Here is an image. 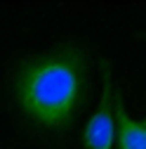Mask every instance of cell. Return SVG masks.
<instances>
[{
    "mask_svg": "<svg viewBox=\"0 0 146 149\" xmlns=\"http://www.w3.org/2000/svg\"><path fill=\"white\" fill-rule=\"evenodd\" d=\"M113 116H116V125H118L116 149H146V125L127 116L118 92L113 95Z\"/></svg>",
    "mask_w": 146,
    "mask_h": 149,
    "instance_id": "3",
    "label": "cell"
},
{
    "mask_svg": "<svg viewBox=\"0 0 146 149\" xmlns=\"http://www.w3.org/2000/svg\"><path fill=\"white\" fill-rule=\"evenodd\" d=\"M10 88L31 123L64 130L87 102V52L76 43H66L26 57L12 69Z\"/></svg>",
    "mask_w": 146,
    "mask_h": 149,
    "instance_id": "1",
    "label": "cell"
},
{
    "mask_svg": "<svg viewBox=\"0 0 146 149\" xmlns=\"http://www.w3.org/2000/svg\"><path fill=\"white\" fill-rule=\"evenodd\" d=\"M104 76V90L101 102L83 130V144L85 149H113V133H116V116H113V81L111 69L106 64L101 66Z\"/></svg>",
    "mask_w": 146,
    "mask_h": 149,
    "instance_id": "2",
    "label": "cell"
},
{
    "mask_svg": "<svg viewBox=\"0 0 146 149\" xmlns=\"http://www.w3.org/2000/svg\"><path fill=\"white\" fill-rule=\"evenodd\" d=\"M144 125H146V118H144Z\"/></svg>",
    "mask_w": 146,
    "mask_h": 149,
    "instance_id": "4",
    "label": "cell"
}]
</instances>
